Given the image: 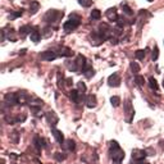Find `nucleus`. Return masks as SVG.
<instances>
[{
	"instance_id": "2",
	"label": "nucleus",
	"mask_w": 164,
	"mask_h": 164,
	"mask_svg": "<svg viewBox=\"0 0 164 164\" xmlns=\"http://www.w3.org/2000/svg\"><path fill=\"white\" fill-rule=\"evenodd\" d=\"M80 25V17L76 16V14H71L69 17V21H67L63 25V28L65 32H71L73 30H76Z\"/></svg>"
},
{
	"instance_id": "37",
	"label": "nucleus",
	"mask_w": 164,
	"mask_h": 164,
	"mask_svg": "<svg viewBox=\"0 0 164 164\" xmlns=\"http://www.w3.org/2000/svg\"><path fill=\"white\" fill-rule=\"evenodd\" d=\"M163 87H164V81H163Z\"/></svg>"
},
{
	"instance_id": "27",
	"label": "nucleus",
	"mask_w": 164,
	"mask_h": 164,
	"mask_svg": "<svg viewBox=\"0 0 164 164\" xmlns=\"http://www.w3.org/2000/svg\"><path fill=\"white\" fill-rule=\"evenodd\" d=\"M135 55H136V58H137L138 60H143V59L145 58V51H144V50H137V51L135 53Z\"/></svg>"
},
{
	"instance_id": "20",
	"label": "nucleus",
	"mask_w": 164,
	"mask_h": 164,
	"mask_svg": "<svg viewBox=\"0 0 164 164\" xmlns=\"http://www.w3.org/2000/svg\"><path fill=\"white\" fill-rule=\"evenodd\" d=\"M149 86H150L151 90H155V91L158 90V87H159V86H158V82H157V80H155L154 77H150V78H149Z\"/></svg>"
},
{
	"instance_id": "32",
	"label": "nucleus",
	"mask_w": 164,
	"mask_h": 164,
	"mask_svg": "<svg viewBox=\"0 0 164 164\" xmlns=\"http://www.w3.org/2000/svg\"><path fill=\"white\" fill-rule=\"evenodd\" d=\"M77 87H78V90H80V91H82V92H85V91H86V85H85L82 81L77 83Z\"/></svg>"
},
{
	"instance_id": "1",
	"label": "nucleus",
	"mask_w": 164,
	"mask_h": 164,
	"mask_svg": "<svg viewBox=\"0 0 164 164\" xmlns=\"http://www.w3.org/2000/svg\"><path fill=\"white\" fill-rule=\"evenodd\" d=\"M110 158L113 159V164H121L124 159V151L119 148L117 141H110Z\"/></svg>"
},
{
	"instance_id": "28",
	"label": "nucleus",
	"mask_w": 164,
	"mask_h": 164,
	"mask_svg": "<svg viewBox=\"0 0 164 164\" xmlns=\"http://www.w3.org/2000/svg\"><path fill=\"white\" fill-rule=\"evenodd\" d=\"M78 3H80V5H82L85 8H89L92 3V0H78Z\"/></svg>"
},
{
	"instance_id": "22",
	"label": "nucleus",
	"mask_w": 164,
	"mask_h": 164,
	"mask_svg": "<svg viewBox=\"0 0 164 164\" xmlns=\"http://www.w3.org/2000/svg\"><path fill=\"white\" fill-rule=\"evenodd\" d=\"M40 32L39 31H32V34H31V41H34V42H39L40 41Z\"/></svg>"
},
{
	"instance_id": "26",
	"label": "nucleus",
	"mask_w": 164,
	"mask_h": 164,
	"mask_svg": "<svg viewBox=\"0 0 164 164\" xmlns=\"http://www.w3.org/2000/svg\"><path fill=\"white\" fill-rule=\"evenodd\" d=\"M135 81H136V83H137L138 86H144V83H145L144 77H143V76H138V74L135 77Z\"/></svg>"
},
{
	"instance_id": "6",
	"label": "nucleus",
	"mask_w": 164,
	"mask_h": 164,
	"mask_svg": "<svg viewBox=\"0 0 164 164\" xmlns=\"http://www.w3.org/2000/svg\"><path fill=\"white\" fill-rule=\"evenodd\" d=\"M108 83H109V86L118 87L119 85H121V78H119V74L118 73L110 74V76H109V78H108Z\"/></svg>"
},
{
	"instance_id": "7",
	"label": "nucleus",
	"mask_w": 164,
	"mask_h": 164,
	"mask_svg": "<svg viewBox=\"0 0 164 164\" xmlns=\"http://www.w3.org/2000/svg\"><path fill=\"white\" fill-rule=\"evenodd\" d=\"M40 58H41L42 60L51 62V60H54V59L57 58V54L54 53V51H51V50H46V51H44V53L40 54Z\"/></svg>"
},
{
	"instance_id": "13",
	"label": "nucleus",
	"mask_w": 164,
	"mask_h": 164,
	"mask_svg": "<svg viewBox=\"0 0 164 164\" xmlns=\"http://www.w3.org/2000/svg\"><path fill=\"white\" fill-rule=\"evenodd\" d=\"M86 105H87V108H95L96 106V96L95 95H87Z\"/></svg>"
},
{
	"instance_id": "14",
	"label": "nucleus",
	"mask_w": 164,
	"mask_h": 164,
	"mask_svg": "<svg viewBox=\"0 0 164 164\" xmlns=\"http://www.w3.org/2000/svg\"><path fill=\"white\" fill-rule=\"evenodd\" d=\"M63 146H64L65 150L72 151V150H74L76 144H74V141H73V140H65V141H64V144H63Z\"/></svg>"
},
{
	"instance_id": "23",
	"label": "nucleus",
	"mask_w": 164,
	"mask_h": 164,
	"mask_svg": "<svg viewBox=\"0 0 164 164\" xmlns=\"http://www.w3.org/2000/svg\"><path fill=\"white\" fill-rule=\"evenodd\" d=\"M129 67H131V71H132V73H135L137 76V73L140 72V65L136 62H132V63L129 64Z\"/></svg>"
},
{
	"instance_id": "11",
	"label": "nucleus",
	"mask_w": 164,
	"mask_h": 164,
	"mask_svg": "<svg viewBox=\"0 0 164 164\" xmlns=\"http://www.w3.org/2000/svg\"><path fill=\"white\" fill-rule=\"evenodd\" d=\"M51 132H53V136L55 137V140L58 141L60 145L64 144V136H63V134H62V131H59V129H57V128H53Z\"/></svg>"
},
{
	"instance_id": "5",
	"label": "nucleus",
	"mask_w": 164,
	"mask_h": 164,
	"mask_svg": "<svg viewBox=\"0 0 164 164\" xmlns=\"http://www.w3.org/2000/svg\"><path fill=\"white\" fill-rule=\"evenodd\" d=\"M5 99V103H8L9 105H16V104H19V97H18V94L16 92H9L4 96Z\"/></svg>"
},
{
	"instance_id": "18",
	"label": "nucleus",
	"mask_w": 164,
	"mask_h": 164,
	"mask_svg": "<svg viewBox=\"0 0 164 164\" xmlns=\"http://www.w3.org/2000/svg\"><path fill=\"white\" fill-rule=\"evenodd\" d=\"M71 99L74 101V103H80V91H77V90H71Z\"/></svg>"
},
{
	"instance_id": "38",
	"label": "nucleus",
	"mask_w": 164,
	"mask_h": 164,
	"mask_svg": "<svg viewBox=\"0 0 164 164\" xmlns=\"http://www.w3.org/2000/svg\"><path fill=\"white\" fill-rule=\"evenodd\" d=\"M148 2H152V0H148Z\"/></svg>"
},
{
	"instance_id": "8",
	"label": "nucleus",
	"mask_w": 164,
	"mask_h": 164,
	"mask_svg": "<svg viewBox=\"0 0 164 164\" xmlns=\"http://www.w3.org/2000/svg\"><path fill=\"white\" fill-rule=\"evenodd\" d=\"M145 157H146V151L145 150H138V149H136V150L132 151V159H135L137 162H143L145 159Z\"/></svg>"
},
{
	"instance_id": "16",
	"label": "nucleus",
	"mask_w": 164,
	"mask_h": 164,
	"mask_svg": "<svg viewBox=\"0 0 164 164\" xmlns=\"http://www.w3.org/2000/svg\"><path fill=\"white\" fill-rule=\"evenodd\" d=\"M35 146L40 150V149H44L46 145H45V140L44 138H41V137H39V136H36L35 137Z\"/></svg>"
},
{
	"instance_id": "29",
	"label": "nucleus",
	"mask_w": 164,
	"mask_h": 164,
	"mask_svg": "<svg viewBox=\"0 0 164 164\" xmlns=\"http://www.w3.org/2000/svg\"><path fill=\"white\" fill-rule=\"evenodd\" d=\"M122 8H123V12L126 13V14H128V16H132L134 14V12L131 10V8L128 7V5H126V4H122Z\"/></svg>"
},
{
	"instance_id": "36",
	"label": "nucleus",
	"mask_w": 164,
	"mask_h": 164,
	"mask_svg": "<svg viewBox=\"0 0 164 164\" xmlns=\"http://www.w3.org/2000/svg\"><path fill=\"white\" fill-rule=\"evenodd\" d=\"M136 164H150V163H144V162H137Z\"/></svg>"
},
{
	"instance_id": "33",
	"label": "nucleus",
	"mask_w": 164,
	"mask_h": 164,
	"mask_svg": "<svg viewBox=\"0 0 164 164\" xmlns=\"http://www.w3.org/2000/svg\"><path fill=\"white\" fill-rule=\"evenodd\" d=\"M55 158H57V160L62 162V160L65 159V155H60V152H55Z\"/></svg>"
},
{
	"instance_id": "12",
	"label": "nucleus",
	"mask_w": 164,
	"mask_h": 164,
	"mask_svg": "<svg viewBox=\"0 0 164 164\" xmlns=\"http://www.w3.org/2000/svg\"><path fill=\"white\" fill-rule=\"evenodd\" d=\"M76 63H77L78 71H82V69H85V65H86V58L82 55V54H78V55H77V60H76Z\"/></svg>"
},
{
	"instance_id": "25",
	"label": "nucleus",
	"mask_w": 164,
	"mask_h": 164,
	"mask_svg": "<svg viewBox=\"0 0 164 164\" xmlns=\"http://www.w3.org/2000/svg\"><path fill=\"white\" fill-rule=\"evenodd\" d=\"M119 103H121V99H119L118 96H112V97H110V104H112L113 106H118Z\"/></svg>"
},
{
	"instance_id": "34",
	"label": "nucleus",
	"mask_w": 164,
	"mask_h": 164,
	"mask_svg": "<svg viewBox=\"0 0 164 164\" xmlns=\"http://www.w3.org/2000/svg\"><path fill=\"white\" fill-rule=\"evenodd\" d=\"M117 22H118V26H119V27H122V26L124 25V19H123V18H118Z\"/></svg>"
},
{
	"instance_id": "31",
	"label": "nucleus",
	"mask_w": 164,
	"mask_h": 164,
	"mask_svg": "<svg viewBox=\"0 0 164 164\" xmlns=\"http://www.w3.org/2000/svg\"><path fill=\"white\" fill-rule=\"evenodd\" d=\"M158 57H159V49H158V46H155L154 50H152V55H151V58H152V60H157Z\"/></svg>"
},
{
	"instance_id": "15",
	"label": "nucleus",
	"mask_w": 164,
	"mask_h": 164,
	"mask_svg": "<svg viewBox=\"0 0 164 164\" xmlns=\"http://www.w3.org/2000/svg\"><path fill=\"white\" fill-rule=\"evenodd\" d=\"M28 34H30V35L32 34L30 26H22V27L19 28V35H21V37H25V36H27Z\"/></svg>"
},
{
	"instance_id": "24",
	"label": "nucleus",
	"mask_w": 164,
	"mask_h": 164,
	"mask_svg": "<svg viewBox=\"0 0 164 164\" xmlns=\"http://www.w3.org/2000/svg\"><path fill=\"white\" fill-rule=\"evenodd\" d=\"M100 17H101V13H100L99 9H94L91 12V19L97 21V19H100Z\"/></svg>"
},
{
	"instance_id": "21",
	"label": "nucleus",
	"mask_w": 164,
	"mask_h": 164,
	"mask_svg": "<svg viewBox=\"0 0 164 164\" xmlns=\"http://www.w3.org/2000/svg\"><path fill=\"white\" fill-rule=\"evenodd\" d=\"M59 54H60L62 57H71L72 55V50L69 48H62Z\"/></svg>"
},
{
	"instance_id": "30",
	"label": "nucleus",
	"mask_w": 164,
	"mask_h": 164,
	"mask_svg": "<svg viewBox=\"0 0 164 164\" xmlns=\"http://www.w3.org/2000/svg\"><path fill=\"white\" fill-rule=\"evenodd\" d=\"M22 16V10H18V12H13L12 14L9 16V19L12 21V19H16V18H18V17H21Z\"/></svg>"
},
{
	"instance_id": "19",
	"label": "nucleus",
	"mask_w": 164,
	"mask_h": 164,
	"mask_svg": "<svg viewBox=\"0 0 164 164\" xmlns=\"http://www.w3.org/2000/svg\"><path fill=\"white\" fill-rule=\"evenodd\" d=\"M39 7H40V4L37 2H32L31 5H30V13L31 14H35L37 10H39Z\"/></svg>"
},
{
	"instance_id": "10",
	"label": "nucleus",
	"mask_w": 164,
	"mask_h": 164,
	"mask_svg": "<svg viewBox=\"0 0 164 164\" xmlns=\"http://www.w3.org/2000/svg\"><path fill=\"white\" fill-rule=\"evenodd\" d=\"M106 18L109 19V21H118V14H117V9L115 8H109L108 10H106Z\"/></svg>"
},
{
	"instance_id": "4",
	"label": "nucleus",
	"mask_w": 164,
	"mask_h": 164,
	"mask_svg": "<svg viewBox=\"0 0 164 164\" xmlns=\"http://www.w3.org/2000/svg\"><path fill=\"white\" fill-rule=\"evenodd\" d=\"M124 113H126V115H127V122L129 123L131 121H132V118H134V115H135V110H134V106H132V104H131V100L129 99H127L126 100V103H124Z\"/></svg>"
},
{
	"instance_id": "17",
	"label": "nucleus",
	"mask_w": 164,
	"mask_h": 164,
	"mask_svg": "<svg viewBox=\"0 0 164 164\" xmlns=\"http://www.w3.org/2000/svg\"><path fill=\"white\" fill-rule=\"evenodd\" d=\"M83 74H85V77H86V78H91L92 76L95 74V71H94L92 67H85V69H83Z\"/></svg>"
},
{
	"instance_id": "35",
	"label": "nucleus",
	"mask_w": 164,
	"mask_h": 164,
	"mask_svg": "<svg viewBox=\"0 0 164 164\" xmlns=\"http://www.w3.org/2000/svg\"><path fill=\"white\" fill-rule=\"evenodd\" d=\"M67 85H68V86L72 85V78H67Z\"/></svg>"
},
{
	"instance_id": "3",
	"label": "nucleus",
	"mask_w": 164,
	"mask_h": 164,
	"mask_svg": "<svg viewBox=\"0 0 164 164\" xmlns=\"http://www.w3.org/2000/svg\"><path fill=\"white\" fill-rule=\"evenodd\" d=\"M62 17H63V12H59V10H55V9H50L46 12L44 19H45L48 23H54V22H58V19Z\"/></svg>"
},
{
	"instance_id": "9",
	"label": "nucleus",
	"mask_w": 164,
	"mask_h": 164,
	"mask_svg": "<svg viewBox=\"0 0 164 164\" xmlns=\"http://www.w3.org/2000/svg\"><path fill=\"white\" fill-rule=\"evenodd\" d=\"M46 119H48V122H49L50 124H53V126H55V124L59 122L58 115L55 114V112H53V110L46 113Z\"/></svg>"
}]
</instances>
